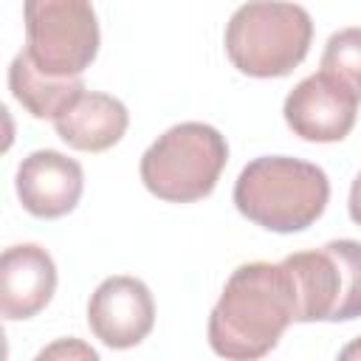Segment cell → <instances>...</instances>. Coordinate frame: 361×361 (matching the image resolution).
Listing matches in <instances>:
<instances>
[{
  "instance_id": "1",
  "label": "cell",
  "mask_w": 361,
  "mask_h": 361,
  "mask_svg": "<svg viewBox=\"0 0 361 361\" xmlns=\"http://www.w3.org/2000/svg\"><path fill=\"white\" fill-rule=\"evenodd\" d=\"M299 322V296L282 262H245L231 271L209 316V344L231 361L268 355L288 324Z\"/></svg>"
},
{
  "instance_id": "2",
  "label": "cell",
  "mask_w": 361,
  "mask_h": 361,
  "mask_svg": "<svg viewBox=\"0 0 361 361\" xmlns=\"http://www.w3.org/2000/svg\"><path fill=\"white\" fill-rule=\"evenodd\" d=\"M327 200L330 180L324 169L290 155L254 158L234 183L237 212L276 234L305 231L324 214Z\"/></svg>"
},
{
  "instance_id": "3",
  "label": "cell",
  "mask_w": 361,
  "mask_h": 361,
  "mask_svg": "<svg viewBox=\"0 0 361 361\" xmlns=\"http://www.w3.org/2000/svg\"><path fill=\"white\" fill-rule=\"evenodd\" d=\"M313 20L290 0H248L226 25L231 65L254 79L288 76L310 51Z\"/></svg>"
},
{
  "instance_id": "4",
  "label": "cell",
  "mask_w": 361,
  "mask_h": 361,
  "mask_svg": "<svg viewBox=\"0 0 361 361\" xmlns=\"http://www.w3.org/2000/svg\"><path fill=\"white\" fill-rule=\"evenodd\" d=\"M228 144L212 124L183 121L158 135L141 155L144 186L166 203H195L214 192Z\"/></svg>"
},
{
  "instance_id": "5",
  "label": "cell",
  "mask_w": 361,
  "mask_h": 361,
  "mask_svg": "<svg viewBox=\"0 0 361 361\" xmlns=\"http://www.w3.org/2000/svg\"><path fill=\"white\" fill-rule=\"evenodd\" d=\"M25 51L51 76H82L99 54L90 0H23Z\"/></svg>"
},
{
  "instance_id": "6",
  "label": "cell",
  "mask_w": 361,
  "mask_h": 361,
  "mask_svg": "<svg viewBox=\"0 0 361 361\" xmlns=\"http://www.w3.org/2000/svg\"><path fill=\"white\" fill-rule=\"evenodd\" d=\"M285 121L293 135L313 144L344 141L355 127L358 96L324 71L302 79L285 99Z\"/></svg>"
},
{
  "instance_id": "7",
  "label": "cell",
  "mask_w": 361,
  "mask_h": 361,
  "mask_svg": "<svg viewBox=\"0 0 361 361\" xmlns=\"http://www.w3.org/2000/svg\"><path fill=\"white\" fill-rule=\"evenodd\" d=\"M90 333L113 350L141 344L155 324V302L149 288L135 276H107L87 302Z\"/></svg>"
},
{
  "instance_id": "8",
  "label": "cell",
  "mask_w": 361,
  "mask_h": 361,
  "mask_svg": "<svg viewBox=\"0 0 361 361\" xmlns=\"http://www.w3.org/2000/svg\"><path fill=\"white\" fill-rule=\"evenodd\" d=\"M14 183L28 214L56 220L76 209L85 189V175L73 158L56 149H37L20 161Z\"/></svg>"
},
{
  "instance_id": "9",
  "label": "cell",
  "mask_w": 361,
  "mask_h": 361,
  "mask_svg": "<svg viewBox=\"0 0 361 361\" xmlns=\"http://www.w3.org/2000/svg\"><path fill=\"white\" fill-rule=\"evenodd\" d=\"M56 265L37 243H20L0 257V313L8 322L31 319L54 299Z\"/></svg>"
},
{
  "instance_id": "10",
  "label": "cell",
  "mask_w": 361,
  "mask_h": 361,
  "mask_svg": "<svg viewBox=\"0 0 361 361\" xmlns=\"http://www.w3.org/2000/svg\"><path fill=\"white\" fill-rule=\"evenodd\" d=\"M127 107L116 96L96 90H85L62 116L54 118L56 135L79 152H104L116 147L127 133Z\"/></svg>"
},
{
  "instance_id": "11",
  "label": "cell",
  "mask_w": 361,
  "mask_h": 361,
  "mask_svg": "<svg viewBox=\"0 0 361 361\" xmlns=\"http://www.w3.org/2000/svg\"><path fill=\"white\" fill-rule=\"evenodd\" d=\"M8 87L14 99L34 116V118H56L62 116L82 93V76H51L34 65L28 51H20L8 68Z\"/></svg>"
},
{
  "instance_id": "12",
  "label": "cell",
  "mask_w": 361,
  "mask_h": 361,
  "mask_svg": "<svg viewBox=\"0 0 361 361\" xmlns=\"http://www.w3.org/2000/svg\"><path fill=\"white\" fill-rule=\"evenodd\" d=\"M338 262L341 296L333 322H350L361 316V243L358 240H330L324 243Z\"/></svg>"
},
{
  "instance_id": "13",
  "label": "cell",
  "mask_w": 361,
  "mask_h": 361,
  "mask_svg": "<svg viewBox=\"0 0 361 361\" xmlns=\"http://www.w3.org/2000/svg\"><path fill=\"white\" fill-rule=\"evenodd\" d=\"M322 71L361 99V28H341L327 39Z\"/></svg>"
},
{
  "instance_id": "14",
  "label": "cell",
  "mask_w": 361,
  "mask_h": 361,
  "mask_svg": "<svg viewBox=\"0 0 361 361\" xmlns=\"http://www.w3.org/2000/svg\"><path fill=\"white\" fill-rule=\"evenodd\" d=\"M90 358V361H96L99 358V353L93 350V347H87V344H82V341H76V338H68V341H56V344H51V347H45L37 358Z\"/></svg>"
},
{
  "instance_id": "15",
  "label": "cell",
  "mask_w": 361,
  "mask_h": 361,
  "mask_svg": "<svg viewBox=\"0 0 361 361\" xmlns=\"http://www.w3.org/2000/svg\"><path fill=\"white\" fill-rule=\"evenodd\" d=\"M347 209H350V220L355 226H361V172L355 175L353 186H350V203H347Z\"/></svg>"
},
{
  "instance_id": "16",
  "label": "cell",
  "mask_w": 361,
  "mask_h": 361,
  "mask_svg": "<svg viewBox=\"0 0 361 361\" xmlns=\"http://www.w3.org/2000/svg\"><path fill=\"white\" fill-rule=\"evenodd\" d=\"M341 358H361V338H355L353 344H347L341 350Z\"/></svg>"
}]
</instances>
